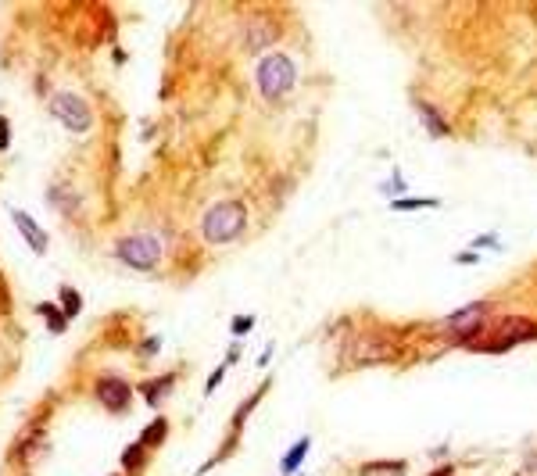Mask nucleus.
<instances>
[{
  "label": "nucleus",
  "instance_id": "f257e3e1",
  "mask_svg": "<svg viewBox=\"0 0 537 476\" xmlns=\"http://www.w3.org/2000/svg\"><path fill=\"white\" fill-rule=\"evenodd\" d=\"M247 230V208L244 201H219L201 219V240L204 244H230Z\"/></svg>",
  "mask_w": 537,
  "mask_h": 476
},
{
  "label": "nucleus",
  "instance_id": "f03ea898",
  "mask_svg": "<svg viewBox=\"0 0 537 476\" xmlns=\"http://www.w3.org/2000/svg\"><path fill=\"white\" fill-rule=\"evenodd\" d=\"M255 82H258V93L265 100H280L294 90V82H298V65H294V57L291 54H283V51H273V54H265L258 61V72H255Z\"/></svg>",
  "mask_w": 537,
  "mask_h": 476
},
{
  "label": "nucleus",
  "instance_id": "7ed1b4c3",
  "mask_svg": "<svg viewBox=\"0 0 537 476\" xmlns=\"http://www.w3.org/2000/svg\"><path fill=\"white\" fill-rule=\"evenodd\" d=\"M115 258L136 273H154L161 265V240L154 233H126L115 240Z\"/></svg>",
  "mask_w": 537,
  "mask_h": 476
},
{
  "label": "nucleus",
  "instance_id": "20e7f679",
  "mask_svg": "<svg viewBox=\"0 0 537 476\" xmlns=\"http://www.w3.org/2000/svg\"><path fill=\"white\" fill-rule=\"evenodd\" d=\"M51 111H54V118H57L69 133H90V129H93V108H90L79 93L57 90V93L51 97Z\"/></svg>",
  "mask_w": 537,
  "mask_h": 476
},
{
  "label": "nucleus",
  "instance_id": "39448f33",
  "mask_svg": "<svg viewBox=\"0 0 537 476\" xmlns=\"http://www.w3.org/2000/svg\"><path fill=\"white\" fill-rule=\"evenodd\" d=\"M93 398L104 405L108 412H129V405H133V387L122 380V376H97V383H93Z\"/></svg>",
  "mask_w": 537,
  "mask_h": 476
},
{
  "label": "nucleus",
  "instance_id": "423d86ee",
  "mask_svg": "<svg viewBox=\"0 0 537 476\" xmlns=\"http://www.w3.org/2000/svg\"><path fill=\"white\" fill-rule=\"evenodd\" d=\"M11 222L18 226V233H22V240L29 244V251L33 255H47V247H51V237H47V230L39 226L29 212H22V208H11Z\"/></svg>",
  "mask_w": 537,
  "mask_h": 476
},
{
  "label": "nucleus",
  "instance_id": "0eeeda50",
  "mask_svg": "<svg viewBox=\"0 0 537 476\" xmlns=\"http://www.w3.org/2000/svg\"><path fill=\"white\" fill-rule=\"evenodd\" d=\"M484 315H487V304H469V308H462V312L448 315L444 326H448L459 340H473V337L480 333V326H484Z\"/></svg>",
  "mask_w": 537,
  "mask_h": 476
},
{
  "label": "nucleus",
  "instance_id": "6e6552de",
  "mask_svg": "<svg viewBox=\"0 0 537 476\" xmlns=\"http://www.w3.org/2000/svg\"><path fill=\"white\" fill-rule=\"evenodd\" d=\"M537 337V322L523 319V315H512L498 326V340L491 344V351H505L509 344H523V340H534Z\"/></svg>",
  "mask_w": 537,
  "mask_h": 476
},
{
  "label": "nucleus",
  "instance_id": "1a4fd4ad",
  "mask_svg": "<svg viewBox=\"0 0 537 476\" xmlns=\"http://www.w3.org/2000/svg\"><path fill=\"white\" fill-rule=\"evenodd\" d=\"M176 387V372H161V376H154V380H143L140 383V398H143V405H151V408H158L161 401H165V394Z\"/></svg>",
  "mask_w": 537,
  "mask_h": 476
},
{
  "label": "nucleus",
  "instance_id": "9d476101",
  "mask_svg": "<svg viewBox=\"0 0 537 476\" xmlns=\"http://www.w3.org/2000/svg\"><path fill=\"white\" fill-rule=\"evenodd\" d=\"M47 197H51V208H54V212L69 215V219H72V215H79V204H82V201H79V194H75V190H69L65 183L51 186V190H47Z\"/></svg>",
  "mask_w": 537,
  "mask_h": 476
},
{
  "label": "nucleus",
  "instance_id": "9b49d317",
  "mask_svg": "<svg viewBox=\"0 0 537 476\" xmlns=\"http://www.w3.org/2000/svg\"><path fill=\"white\" fill-rule=\"evenodd\" d=\"M308 448H312V437H301V441H294V448L280 459V473L283 476H294L298 469H301V462H304V455H308Z\"/></svg>",
  "mask_w": 537,
  "mask_h": 476
},
{
  "label": "nucleus",
  "instance_id": "f8f14e48",
  "mask_svg": "<svg viewBox=\"0 0 537 476\" xmlns=\"http://www.w3.org/2000/svg\"><path fill=\"white\" fill-rule=\"evenodd\" d=\"M122 469H126V476H136L147 469V448H143L140 441H133L126 451H122Z\"/></svg>",
  "mask_w": 537,
  "mask_h": 476
},
{
  "label": "nucleus",
  "instance_id": "ddd939ff",
  "mask_svg": "<svg viewBox=\"0 0 537 476\" xmlns=\"http://www.w3.org/2000/svg\"><path fill=\"white\" fill-rule=\"evenodd\" d=\"M165 437H169V419H165V416H158V419H151L147 426H143V433H140V444L151 451V448L165 444Z\"/></svg>",
  "mask_w": 537,
  "mask_h": 476
},
{
  "label": "nucleus",
  "instance_id": "4468645a",
  "mask_svg": "<svg viewBox=\"0 0 537 476\" xmlns=\"http://www.w3.org/2000/svg\"><path fill=\"white\" fill-rule=\"evenodd\" d=\"M36 315H44V322H47L51 333H65V329H69L65 312H61L57 304H51V301H39V304H36Z\"/></svg>",
  "mask_w": 537,
  "mask_h": 476
},
{
  "label": "nucleus",
  "instance_id": "2eb2a0df",
  "mask_svg": "<svg viewBox=\"0 0 537 476\" xmlns=\"http://www.w3.org/2000/svg\"><path fill=\"white\" fill-rule=\"evenodd\" d=\"M57 308L65 312V319L72 322L79 315V308H82V298L72 291V286H57Z\"/></svg>",
  "mask_w": 537,
  "mask_h": 476
},
{
  "label": "nucleus",
  "instance_id": "dca6fc26",
  "mask_svg": "<svg viewBox=\"0 0 537 476\" xmlns=\"http://www.w3.org/2000/svg\"><path fill=\"white\" fill-rule=\"evenodd\" d=\"M437 197H394L390 201V212H416V208H437Z\"/></svg>",
  "mask_w": 537,
  "mask_h": 476
},
{
  "label": "nucleus",
  "instance_id": "f3484780",
  "mask_svg": "<svg viewBox=\"0 0 537 476\" xmlns=\"http://www.w3.org/2000/svg\"><path fill=\"white\" fill-rule=\"evenodd\" d=\"M419 115H423V126L433 133V136H448V122L441 118L437 108H430V104H419Z\"/></svg>",
  "mask_w": 537,
  "mask_h": 476
},
{
  "label": "nucleus",
  "instance_id": "a211bd4d",
  "mask_svg": "<svg viewBox=\"0 0 537 476\" xmlns=\"http://www.w3.org/2000/svg\"><path fill=\"white\" fill-rule=\"evenodd\" d=\"M273 36H276V29H268L265 22L262 26H251V29H247V51H262Z\"/></svg>",
  "mask_w": 537,
  "mask_h": 476
},
{
  "label": "nucleus",
  "instance_id": "6ab92c4d",
  "mask_svg": "<svg viewBox=\"0 0 537 476\" xmlns=\"http://www.w3.org/2000/svg\"><path fill=\"white\" fill-rule=\"evenodd\" d=\"M262 394H265V387L258 390V394H251V398H247V401H244V405L237 408V416H233V430H240V426H244V419H247V416H251V412L258 408V401H262Z\"/></svg>",
  "mask_w": 537,
  "mask_h": 476
},
{
  "label": "nucleus",
  "instance_id": "aec40b11",
  "mask_svg": "<svg viewBox=\"0 0 537 476\" xmlns=\"http://www.w3.org/2000/svg\"><path fill=\"white\" fill-rule=\"evenodd\" d=\"M362 473H405V462H369Z\"/></svg>",
  "mask_w": 537,
  "mask_h": 476
},
{
  "label": "nucleus",
  "instance_id": "412c9836",
  "mask_svg": "<svg viewBox=\"0 0 537 476\" xmlns=\"http://www.w3.org/2000/svg\"><path fill=\"white\" fill-rule=\"evenodd\" d=\"M158 351H161V337H147V340L140 344V355H143V358H154Z\"/></svg>",
  "mask_w": 537,
  "mask_h": 476
},
{
  "label": "nucleus",
  "instance_id": "4be33fe9",
  "mask_svg": "<svg viewBox=\"0 0 537 476\" xmlns=\"http://www.w3.org/2000/svg\"><path fill=\"white\" fill-rule=\"evenodd\" d=\"M251 326H255V315H237L233 319V337H244Z\"/></svg>",
  "mask_w": 537,
  "mask_h": 476
},
{
  "label": "nucleus",
  "instance_id": "5701e85b",
  "mask_svg": "<svg viewBox=\"0 0 537 476\" xmlns=\"http://www.w3.org/2000/svg\"><path fill=\"white\" fill-rule=\"evenodd\" d=\"M11 147V122L0 115V151H8Z\"/></svg>",
  "mask_w": 537,
  "mask_h": 476
},
{
  "label": "nucleus",
  "instance_id": "b1692460",
  "mask_svg": "<svg viewBox=\"0 0 537 476\" xmlns=\"http://www.w3.org/2000/svg\"><path fill=\"white\" fill-rule=\"evenodd\" d=\"M222 376H226V362H222V365L212 372V376H208V387H204V394H215V387L222 383Z\"/></svg>",
  "mask_w": 537,
  "mask_h": 476
},
{
  "label": "nucleus",
  "instance_id": "393cba45",
  "mask_svg": "<svg viewBox=\"0 0 537 476\" xmlns=\"http://www.w3.org/2000/svg\"><path fill=\"white\" fill-rule=\"evenodd\" d=\"M380 190H383V194H394V190H405V179H401V176H394V179H390V183H383V186H380Z\"/></svg>",
  "mask_w": 537,
  "mask_h": 476
},
{
  "label": "nucleus",
  "instance_id": "a878e982",
  "mask_svg": "<svg viewBox=\"0 0 537 476\" xmlns=\"http://www.w3.org/2000/svg\"><path fill=\"white\" fill-rule=\"evenodd\" d=\"M455 262H462V265H477L480 255H477V251H462V255H455Z\"/></svg>",
  "mask_w": 537,
  "mask_h": 476
},
{
  "label": "nucleus",
  "instance_id": "bb28decb",
  "mask_svg": "<svg viewBox=\"0 0 537 476\" xmlns=\"http://www.w3.org/2000/svg\"><path fill=\"white\" fill-rule=\"evenodd\" d=\"M487 244L494 247V244H498V237H477V247H487Z\"/></svg>",
  "mask_w": 537,
  "mask_h": 476
}]
</instances>
